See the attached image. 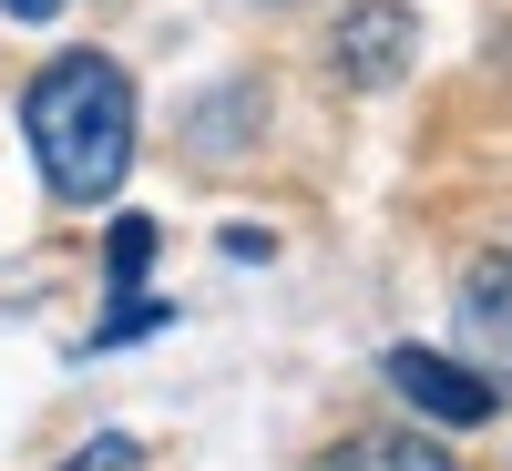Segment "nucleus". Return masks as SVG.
<instances>
[{
	"label": "nucleus",
	"instance_id": "f03ea898",
	"mask_svg": "<svg viewBox=\"0 0 512 471\" xmlns=\"http://www.w3.org/2000/svg\"><path fill=\"white\" fill-rule=\"evenodd\" d=\"M390 390L420 420H441V431H472V420L492 410V379L461 369V359H441V349H390Z\"/></svg>",
	"mask_w": 512,
	"mask_h": 471
},
{
	"label": "nucleus",
	"instance_id": "0eeeda50",
	"mask_svg": "<svg viewBox=\"0 0 512 471\" xmlns=\"http://www.w3.org/2000/svg\"><path fill=\"white\" fill-rule=\"evenodd\" d=\"M134 461H144V451H134V441H123V431H103V441H93V451H72V461H62V471H134Z\"/></svg>",
	"mask_w": 512,
	"mask_h": 471
},
{
	"label": "nucleus",
	"instance_id": "f257e3e1",
	"mask_svg": "<svg viewBox=\"0 0 512 471\" xmlns=\"http://www.w3.org/2000/svg\"><path fill=\"white\" fill-rule=\"evenodd\" d=\"M21 123H31L41 185L62 205H103L123 185V164H134V82H123V62H103V52H62L31 82Z\"/></svg>",
	"mask_w": 512,
	"mask_h": 471
},
{
	"label": "nucleus",
	"instance_id": "20e7f679",
	"mask_svg": "<svg viewBox=\"0 0 512 471\" xmlns=\"http://www.w3.org/2000/svg\"><path fill=\"white\" fill-rule=\"evenodd\" d=\"M461 338L482 349V379H512V256H482L461 277Z\"/></svg>",
	"mask_w": 512,
	"mask_h": 471
},
{
	"label": "nucleus",
	"instance_id": "39448f33",
	"mask_svg": "<svg viewBox=\"0 0 512 471\" xmlns=\"http://www.w3.org/2000/svg\"><path fill=\"white\" fill-rule=\"evenodd\" d=\"M318 471H451L431 441H410V431H359V441H338Z\"/></svg>",
	"mask_w": 512,
	"mask_h": 471
},
{
	"label": "nucleus",
	"instance_id": "6e6552de",
	"mask_svg": "<svg viewBox=\"0 0 512 471\" xmlns=\"http://www.w3.org/2000/svg\"><path fill=\"white\" fill-rule=\"evenodd\" d=\"M0 11H11V21H52L62 0H0Z\"/></svg>",
	"mask_w": 512,
	"mask_h": 471
},
{
	"label": "nucleus",
	"instance_id": "7ed1b4c3",
	"mask_svg": "<svg viewBox=\"0 0 512 471\" xmlns=\"http://www.w3.org/2000/svg\"><path fill=\"white\" fill-rule=\"evenodd\" d=\"M410 11H400V0H359V11L349 21H338V72H349V82H400L410 72Z\"/></svg>",
	"mask_w": 512,
	"mask_h": 471
},
{
	"label": "nucleus",
	"instance_id": "423d86ee",
	"mask_svg": "<svg viewBox=\"0 0 512 471\" xmlns=\"http://www.w3.org/2000/svg\"><path fill=\"white\" fill-rule=\"evenodd\" d=\"M144 267H154V226H144V216H123V226H113V308L134 297Z\"/></svg>",
	"mask_w": 512,
	"mask_h": 471
}]
</instances>
